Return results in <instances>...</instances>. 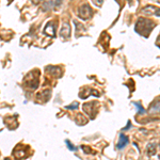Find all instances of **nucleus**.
<instances>
[{
  "label": "nucleus",
  "mask_w": 160,
  "mask_h": 160,
  "mask_svg": "<svg viewBox=\"0 0 160 160\" xmlns=\"http://www.w3.org/2000/svg\"><path fill=\"white\" fill-rule=\"evenodd\" d=\"M92 14H93V11L89 5H81L78 10V16L81 18L82 21H87V19H89V18L92 16Z\"/></svg>",
  "instance_id": "obj_2"
},
{
  "label": "nucleus",
  "mask_w": 160,
  "mask_h": 160,
  "mask_svg": "<svg viewBox=\"0 0 160 160\" xmlns=\"http://www.w3.org/2000/svg\"><path fill=\"white\" fill-rule=\"evenodd\" d=\"M154 27V24L152 21L144 19V18H140L139 21L136 25V32H138L141 35H144V31H146L149 29V31H152Z\"/></svg>",
  "instance_id": "obj_1"
},
{
  "label": "nucleus",
  "mask_w": 160,
  "mask_h": 160,
  "mask_svg": "<svg viewBox=\"0 0 160 160\" xmlns=\"http://www.w3.org/2000/svg\"><path fill=\"white\" fill-rule=\"evenodd\" d=\"M56 28H57V23H56V21L54 23V21H49L47 25H46L44 32H45L47 35L54 38V36H56Z\"/></svg>",
  "instance_id": "obj_3"
},
{
  "label": "nucleus",
  "mask_w": 160,
  "mask_h": 160,
  "mask_svg": "<svg viewBox=\"0 0 160 160\" xmlns=\"http://www.w3.org/2000/svg\"><path fill=\"white\" fill-rule=\"evenodd\" d=\"M133 105L137 107V109H138V111H139L140 114H144V113H145V109L143 108L142 106H141V104H139V103H133Z\"/></svg>",
  "instance_id": "obj_7"
},
{
  "label": "nucleus",
  "mask_w": 160,
  "mask_h": 160,
  "mask_svg": "<svg viewBox=\"0 0 160 160\" xmlns=\"http://www.w3.org/2000/svg\"><path fill=\"white\" fill-rule=\"evenodd\" d=\"M156 144H149L147 145V154L149 156H153L156 153Z\"/></svg>",
  "instance_id": "obj_6"
},
{
  "label": "nucleus",
  "mask_w": 160,
  "mask_h": 160,
  "mask_svg": "<svg viewBox=\"0 0 160 160\" xmlns=\"http://www.w3.org/2000/svg\"><path fill=\"white\" fill-rule=\"evenodd\" d=\"M130 123H131V122H128V124H127V126H126V127H125V128H124V129H123V130H126V129L130 128V127H131V124H130Z\"/></svg>",
  "instance_id": "obj_10"
},
{
  "label": "nucleus",
  "mask_w": 160,
  "mask_h": 160,
  "mask_svg": "<svg viewBox=\"0 0 160 160\" xmlns=\"http://www.w3.org/2000/svg\"><path fill=\"white\" fill-rule=\"evenodd\" d=\"M65 143H66V145H67V146H68V149H70V151H73V152L77 151V149H76V147H75L74 145L72 144V143H70V141H68V140H66V141H65Z\"/></svg>",
  "instance_id": "obj_9"
},
{
  "label": "nucleus",
  "mask_w": 160,
  "mask_h": 160,
  "mask_svg": "<svg viewBox=\"0 0 160 160\" xmlns=\"http://www.w3.org/2000/svg\"><path fill=\"white\" fill-rule=\"evenodd\" d=\"M60 35L64 38H68L70 36V26L67 23H64L60 29Z\"/></svg>",
  "instance_id": "obj_5"
},
{
  "label": "nucleus",
  "mask_w": 160,
  "mask_h": 160,
  "mask_svg": "<svg viewBox=\"0 0 160 160\" xmlns=\"http://www.w3.org/2000/svg\"><path fill=\"white\" fill-rule=\"evenodd\" d=\"M128 143H129L128 137H127V136H125V135H123V133H121V135H119V143H117V145H116V149H124L126 145H128Z\"/></svg>",
  "instance_id": "obj_4"
},
{
  "label": "nucleus",
  "mask_w": 160,
  "mask_h": 160,
  "mask_svg": "<svg viewBox=\"0 0 160 160\" xmlns=\"http://www.w3.org/2000/svg\"><path fill=\"white\" fill-rule=\"evenodd\" d=\"M78 106H79L78 103H74V104L70 105V106H66L65 108L66 109H70V110H75V109H78Z\"/></svg>",
  "instance_id": "obj_8"
}]
</instances>
